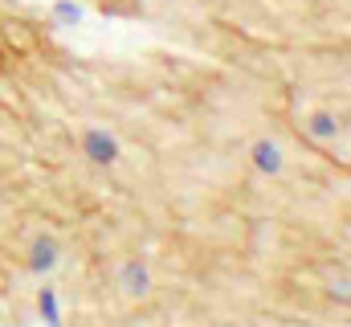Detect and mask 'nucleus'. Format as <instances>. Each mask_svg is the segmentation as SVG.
Listing matches in <instances>:
<instances>
[]
</instances>
